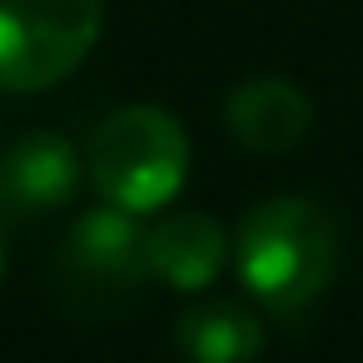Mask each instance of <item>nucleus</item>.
<instances>
[{
	"mask_svg": "<svg viewBox=\"0 0 363 363\" xmlns=\"http://www.w3.org/2000/svg\"><path fill=\"white\" fill-rule=\"evenodd\" d=\"M174 343L184 363H254L269 343L264 318L239 298H199L179 313Z\"/></svg>",
	"mask_w": 363,
	"mask_h": 363,
	"instance_id": "8",
	"label": "nucleus"
},
{
	"mask_svg": "<svg viewBox=\"0 0 363 363\" xmlns=\"http://www.w3.org/2000/svg\"><path fill=\"white\" fill-rule=\"evenodd\" d=\"M85 174L105 204L155 214L184 189L189 135L160 105H125L95 130L85 150Z\"/></svg>",
	"mask_w": 363,
	"mask_h": 363,
	"instance_id": "2",
	"label": "nucleus"
},
{
	"mask_svg": "<svg viewBox=\"0 0 363 363\" xmlns=\"http://www.w3.org/2000/svg\"><path fill=\"white\" fill-rule=\"evenodd\" d=\"M145 279V224L120 204L85 209L55 249V294L80 318H110L130 308Z\"/></svg>",
	"mask_w": 363,
	"mask_h": 363,
	"instance_id": "3",
	"label": "nucleus"
},
{
	"mask_svg": "<svg viewBox=\"0 0 363 363\" xmlns=\"http://www.w3.org/2000/svg\"><path fill=\"white\" fill-rule=\"evenodd\" d=\"M105 0H0V90L35 95L85 65Z\"/></svg>",
	"mask_w": 363,
	"mask_h": 363,
	"instance_id": "4",
	"label": "nucleus"
},
{
	"mask_svg": "<svg viewBox=\"0 0 363 363\" xmlns=\"http://www.w3.org/2000/svg\"><path fill=\"white\" fill-rule=\"evenodd\" d=\"M229 229L209 209H174L145 229V269L174 294H204L229 264Z\"/></svg>",
	"mask_w": 363,
	"mask_h": 363,
	"instance_id": "6",
	"label": "nucleus"
},
{
	"mask_svg": "<svg viewBox=\"0 0 363 363\" xmlns=\"http://www.w3.org/2000/svg\"><path fill=\"white\" fill-rule=\"evenodd\" d=\"M0 279H6V224H0Z\"/></svg>",
	"mask_w": 363,
	"mask_h": 363,
	"instance_id": "9",
	"label": "nucleus"
},
{
	"mask_svg": "<svg viewBox=\"0 0 363 363\" xmlns=\"http://www.w3.org/2000/svg\"><path fill=\"white\" fill-rule=\"evenodd\" d=\"M224 125L254 155H289V150L303 145V135L313 125V105L294 80L259 75V80H244V85L229 90Z\"/></svg>",
	"mask_w": 363,
	"mask_h": 363,
	"instance_id": "7",
	"label": "nucleus"
},
{
	"mask_svg": "<svg viewBox=\"0 0 363 363\" xmlns=\"http://www.w3.org/2000/svg\"><path fill=\"white\" fill-rule=\"evenodd\" d=\"M229 259L254 303H264L279 318H298L333 284L338 224L318 199L274 194L244 214Z\"/></svg>",
	"mask_w": 363,
	"mask_h": 363,
	"instance_id": "1",
	"label": "nucleus"
},
{
	"mask_svg": "<svg viewBox=\"0 0 363 363\" xmlns=\"http://www.w3.org/2000/svg\"><path fill=\"white\" fill-rule=\"evenodd\" d=\"M80 184V155L55 130H30L0 150V224H30L70 204Z\"/></svg>",
	"mask_w": 363,
	"mask_h": 363,
	"instance_id": "5",
	"label": "nucleus"
}]
</instances>
